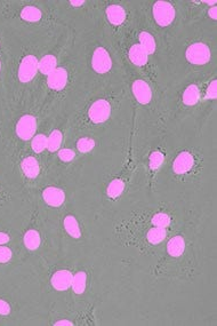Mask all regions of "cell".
<instances>
[{"label": "cell", "instance_id": "cell-14", "mask_svg": "<svg viewBox=\"0 0 217 326\" xmlns=\"http://www.w3.org/2000/svg\"><path fill=\"white\" fill-rule=\"evenodd\" d=\"M128 58L130 62L137 65V67H144L149 61V55L142 49L140 43H135L130 47L128 51Z\"/></svg>", "mask_w": 217, "mask_h": 326}, {"label": "cell", "instance_id": "cell-3", "mask_svg": "<svg viewBox=\"0 0 217 326\" xmlns=\"http://www.w3.org/2000/svg\"><path fill=\"white\" fill-rule=\"evenodd\" d=\"M38 59L34 55H25L21 60L19 70H17V78L22 84H28L32 81L37 76L38 71Z\"/></svg>", "mask_w": 217, "mask_h": 326}, {"label": "cell", "instance_id": "cell-27", "mask_svg": "<svg viewBox=\"0 0 217 326\" xmlns=\"http://www.w3.org/2000/svg\"><path fill=\"white\" fill-rule=\"evenodd\" d=\"M171 216L166 213H157V214H154L152 216L151 219V223L153 224V227H158V228H167L169 227V224H171Z\"/></svg>", "mask_w": 217, "mask_h": 326}, {"label": "cell", "instance_id": "cell-6", "mask_svg": "<svg viewBox=\"0 0 217 326\" xmlns=\"http://www.w3.org/2000/svg\"><path fill=\"white\" fill-rule=\"evenodd\" d=\"M90 64H92L93 70L98 75H105V73L110 72L112 64H114L110 52L102 46L97 47L92 55V63Z\"/></svg>", "mask_w": 217, "mask_h": 326}, {"label": "cell", "instance_id": "cell-19", "mask_svg": "<svg viewBox=\"0 0 217 326\" xmlns=\"http://www.w3.org/2000/svg\"><path fill=\"white\" fill-rule=\"evenodd\" d=\"M23 244L30 251H36L41 245V237L36 229H30L23 236Z\"/></svg>", "mask_w": 217, "mask_h": 326}, {"label": "cell", "instance_id": "cell-25", "mask_svg": "<svg viewBox=\"0 0 217 326\" xmlns=\"http://www.w3.org/2000/svg\"><path fill=\"white\" fill-rule=\"evenodd\" d=\"M125 190V182L120 179H115L108 183L106 188V194L110 198L116 199L124 193Z\"/></svg>", "mask_w": 217, "mask_h": 326}, {"label": "cell", "instance_id": "cell-13", "mask_svg": "<svg viewBox=\"0 0 217 326\" xmlns=\"http://www.w3.org/2000/svg\"><path fill=\"white\" fill-rule=\"evenodd\" d=\"M106 19L115 27H119L126 20V11L120 5H110L105 11Z\"/></svg>", "mask_w": 217, "mask_h": 326}, {"label": "cell", "instance_id": "cell-26", "mask_svg": "<svg viewBox=\"0 0 217 326\" xmlns=\"http://www.w3.org/2000/svg\"><path fill=\"white\" fill-rule=\"evenodd\" d=\"M31 148L33 152L36 154H41V152L47 149V136L45 134H37L31 138Z\"/></svg>", "mask_w": 217, "mask_h": 326}, {"label": "cell", "instance_id": "cell-21", "mask_svg": "<svg viewBox=\"0 0 217 326\" xmlns=\"http://www.w3.org/2000/svg\"><path fill=\"white\" fill-rule=\"evenodd\" d=\"M87 288V273L85 271H77L72 278L71 289L76 294H84Z\"/></svg>", "mask_w": 217, "mask_h": 326}, {"label": "cell", "instance_id": "cell-8", "mask_svg": "<svg viewBox=\"0 0 217 326\" xmlns=\"http://www.w3.org/2000/svg\"><path fill=\"white\" fill-rule=\"evenodd\" d=\"M73 273L68 269H60L50 277V284L59 292H64L71 288Z\"/></svg>", "mask_w": 217, "mask_h": 326}, {"label": "cell", "instance_id": "cell-11", "mask_svg": "<svg viewBox=\"0 0 217 326\" xmlns=\"http://www.w3.org/2000/svg\"><path fill=\"white\" fill-rule=\"evenodd\" d=\"M68 79L69 75L67 69L59 67L50 75L47 76V85L53 90H62L67 86Z\"/></svg>", "mask_w": 217, "mask_h": 326}, {"label": "cell", "instance_id": "cell-18", "mask_svg": "<svg viewBox=\"0 0 217 326\" xmlns=\"http://www.w3.org/2000/svg\"><path fill=\"white\" fill-rule=\"evenodd\" d=\"M199 100H200V89L195 84L189 85L184 89L183 94H182V101L188 107L195 106L199 102Z\"/></svg>", "mask_w": 217, "mask_h": 326}, {"label": "cell", "instance_id": "cell-20", "mask_svg": "<svg viewBox=\"0 0 217 326\" xmlns=\"http://www.w3.org/2000/svg\"><path fill=\"white\" fill-rule=\"evenodd\" d=\"M138 40H140V45L143 50H144L147 55H152L157 50V43H155V39L152 36L150 32L142 31L138 36Z\"/></svg>", "mask_w": 217, "mask_h": 326}, {"label": "cell", "instance_id": "cell-2", "mask_svg": "<svg viewBox=\"0 0 217 326\" xmlns=\"http://www.w3.org/2000/svg\"><path fill=\"white\" fill-rule=\"evenodd\" d=\"M152 16L159 27L166 28L175 20L176 11L171 3L157 2L152 7Z\"/></svg>", "mask_w": 217, "mask_h": 326}, {"label": "cell", "instance_id": "cell-15", "mask_svg": "<svg viewBox=\"0 0 217 326\" xmlns=\"http://www.w3.org/2000/svg\"><path fill=\"white\" fill-rule=\"evenodd\" d=\"M185 246V239L182 236H175L169 239V242L167 243V253L173 258H180L184 253Z\"/></svg>", "mask_w": 217, "mask_h": 326}, {"label": "cell", "instance_id": "cell-28", "mask_svg": "<svg viewBox=\"0 0 217 326\" xmlns=\"http://www.w3.org/2000/svg\"><path fill=\"white\" fill-rule=\"evenodd\" d=\"M77 149L81 154H88L95 148V141L92 137H81L77 141Z\"/></svg>", "mask_w": 217, "mask_h": 326}, {"label": "cell", "instance_id": "cell-4", "mask_svg": "<svg viewBox=\"0 0 217 326\" xmlns=\"http://www.w3.org/2000/svg\"><path fill=\"white\" fill-rule=\"evenodd\" d=\"M112 108L108 101L104 99L96 100L88 109V118L93 124H103L111 117Z\"/></svg>", "mask_w": 217, "mask_h": 326}, {"label": "cell", "instance_id": "cell-39", "mask_svg": "<svg viewBox=\"0 0 217 326\" xmlns=\"http://www.w3.org/2000/svg\"><path fill=\"white\" fill-rule=\"evenodd\" d=\"M0 71H2V61H0Z\"/></svg>", "mask_w": 217, "mask_h": 326}, {"label": "cell", "instance_id": "cell-24", "mask_svg": "<svg viewBox=\"0 0 217 326\" xmlns=\"http://www.w3.org/2000/svg\"><path fill=\"white\" fill-rule=\"evenodd\" d=\"M167 236V230L166 228H158V227H153L151 228L149 231L146 232V239L147 242L150 243L152 245H157L160 244L165 238Z\"/></svg>", "mask_w": 217, "mask_h": 326}, {"label": "cell", "instance_id": "cell-22", "mask_svg": "<svg viewBox=\"0 0 217 326\" xmlns=\"http://www.w3.org/2000/svg\"><path fill=\"white\" fill-rule=\"evenodd\" d=\"M63 142V133L60 129H54L48 136H47V150L49 152H55L61 149Z\"/></svg>", "mask_w": 217, "mask_h": 326}, {"label": "cell", "instance_id": "cell-32", "mask_svg": "<svg viewBox=\"0 0 217 326\" xmlns=\"http://www.w3.org/2000/svg\"><path fill=\"white\" fill-rule=\"evenodd\" d=\"M206 97L209 100H216L217 98V82L216 80H212L207 87Z\"/></svg>", "mask_w": 217, "mask_h": 326}, {"label": "cell", "instance_id": "cell-12", "mask_svg": "<svg viewBox=\"0 0 217 326\" xmlns=\"http://www.w3.org/2000/svg\"><path fill=\"white\" fill-rule=\"evenodd\" d=\"M22 172L28 179H36L40 173V165L36 157L33 156H27L21 162Z\"/></svg>", "mask_w": 217, "mask_h": 326}, {"label": "cell", "instance_id": "cell-23", "mask_svg": "<svg viewBox=\"0 0 217 326\" xmlns=\"http://www.w3.org/2000/svg\"><path fill=\"white\" fill-rule=\"evenodd\" d=\"M42 17V12L36 6H25L21 11V19L27 22H38Z\"/></svg>", "mask_w": 217, "mask_h": 326}, {"label": "cell", "instance_id": "cell-10", "mask_svg": "<svg viewBox=\"0 0 217 326\" xmlns=\"http://www.w3.org/2000/svg\"><path fill=\"white\" fill-rule=\"evenodd\" d=\"M42 199L47 205L51 207L62 206L65 202V193L59 187L49 185L42 190Z\"/></svg>", "mask_w": 217, "mask_h": 326}, {"label": "cell", "instance_id": "cell-9", "mask_svg": "<svg viewBox=\"0 0 217 326\" xmlns=\"http://www.w3.org/2000/svg\"><path fill=\"white\" fill-rule=\"evenodd\" d=\"M132 92L138 103L146 106L152 100V89L145 80L136 79L132 85Z\"/></svg>", "mask_w": 217, "mask_h": 326}, {"label": "cell", "instance_id": "cell-37", "mask_svg": "<svg viewBox=\"0 0 217 326\" xmlns=\"http://www.w3.org/2000/svg\"><path fill=\"white\" fill-rule=\"evenodd\" d=\"M85 4V2H82V0H79V2H75V0H73V2H70V5H72L73 7H79V6H82Z\"/></svg>", "mask_w": 217, "mask_h": 326}, {"label": "cell", "instance_id": "cell-34", "mask_svg": "<svg viewBox=\"0 0 217 326\" xmlns=\"http://www.w3.org/2000/svg\"><path fill=\"white\" fill-rule=\"evenodd\" d=\"M11 242V236L7 232L0 231V245H6Z\"/></svg>", "mask_w": 217, "mask_h": 326}, {"label": "cell", "instance_id": "cell-1", "mask_svg": "<svg viewBox=\"0 0 217 326\" xmlns=\"http://www.w3.org/2000/svg\"><path fill=\"white\" fill-rule=\"evenodd\" d=\"M185 58L193 65H206L211 59V51L205 42H193L186 49Z\"/></svg>", "mask_w": 217, "mask_h": 326}, {"label": "cell", "instance_id": "cell-16", "mask_svg": "<svg viewBox=\"0 0 217 326\" xmlns=\"http://www.w3.org/2000/svg\"><path fill=\"white\" fill-rule=\"evenodd\" d=\"M58 65V59L55 58V55L47 54L38 61V71L43 76H48L53 72Z\"/></svg>", "mask_w": 217, "mask_h": 326}, {"label": "cell", "instance_id": "cell-33", "mask_svg": "<svg viewBox=\"0 0 217 326\" xmlns=\"http://www.w3.org/2000/svg\"><path fill=\"white\" fill-rule=\"evenodd\" d=\"M12 312V307L6 300L0 299V316H8Z\"/></svg>", "mask_w": 217, "mask_h": 326}, {"label": "cell", "instance_id": "cell-35", "mask_svg": "<svg viewBox=\"0 0 217 326\" xmlns=\"http://www.w3.org/2000/svg\"><path fill=\"white\" fill-rule=\"evenodd\" d=\"M208 15H209L212 20H216L217 19V7L216 6H212L209 11H208Z\"/></svg>", "mask_w": 217, "mask_h": 326}, {"label": "cell", "instance_id": "cell-5", "mask_svg": "<svg viewBox=\"0 0 217 326\" xmlns=\"http://www.w3.org/2000/svg\"><path fill=\"white\" fill-rule=\"evenodd\" d=\"M37 118L33 115H23L19 119L15 127L16 135L22 141H29L36 135L37 133Z\"/></svg>", "mask_w": 217, "mask_h": 326}, {"label": "cell", "instance_id": "cell-7", "mask_svg": "<svg viewBox=\"0 0 217 326\" xmlns=\"http://www.w3.org/2000/svg\"><path fill=\"white\" fill-rule=\"evenodd\" d=\"M194 157L190 151H183L177 155V157L174 159L172 168L173 172L177 175H183V174L189 173L194 166Z\"/></svg>", "mask_w": 217, "mask_h": 326}, {"label": "cell", "instance_id": "cell-17", "mask_svg": "<svg viewBox=\"0 0 217 326\" xmlns=\"http://www.w3.org/2000/svg\"><path fill=\"white\" fill-rule=\"evenodd\" d=\"M63 227L64 230L68 232V235L75 239H79L82 235V231L80 229L79 222L76 219V216L69 214L64 217L63 220Z\"/></svg>", "mask_w": 217, "mask_h": 326}, {"label": "cell", "instance_id": "cell-31", "mask_svg": "<svg viewBox=\"0 0 217 326\" xmlns=\"http://www.w3.org/2000/svg\"><path fill=\"white\" fill-rule=\"evenodd\" d=\"M13 258V251L8 246L0 245V263L10 262Z\"/></svg>", "mask_w": 217, "mask_h": 326}, {"label": "cell", "instance_id": "cell-36", "mask_svg": "<svg viewBox=\"0 0 217 326\" xmlns=\"http://www.w3.org/2000/svg\"><path fill=\"white\" fill-rule=\"evenodd\" d=\"M54 325H56V326H60V325H69V326H72L73 323H72L71 320H68V319H61V320L55 321Z\"/></svg>", "mask_w": 217, "mask_h": 326}, {"label": "cell", "instance_id": "cell-30", "mask_svg": "<svg viewBox=\"0 0 217 326\" xmlns=\"http://www.w3.org/2000/svg\"><path fill=\"white\" fill-rule=\"evenodd\" d=\"M58 156L63 163H70L76 158V152L70 148H62V149L59 150Z\"/></svg>", "mask_w": 217, "mask_h": 326}, {"label": "cell", "instance_id": "cell-38", "mask_svg": "<svg viewBox=\"0 0 217 326\" xmlns=\"http://www.w3.org/2000/svg\"><path fill=\"white\" fill-rule=\"evenodd\" d=\"M202 3L207 4V5H212V6L216 5V0H212V2H202Z\"/></svg>", "mask_w": 217, "mask_h": 326}, {"label": "cell", "instance_id": "cell-29", "mask_svg": "<svg viewBox=\"0 0 217 326\" xmlns=\"http://www.w3.org/2000/svg\"><path fill=\"white\" fill-rule=\"evenodd\" d=\"M164 160H165V155L161 151L155 150L153 152H151L149 157V167L152 169V171H155V169H158L160 166H161Z\"/></svg>", "mask_w": 217, "mask_h": 326}]
</instances>
